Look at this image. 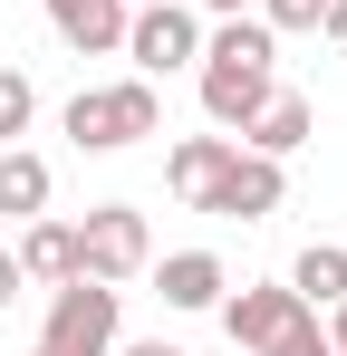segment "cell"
Returning <instances> with one entry per match:
<instances>
[{
	"mask_svg": "<svg viewBox=\"0 0 347 356\" xmlns=\"http://www.w3.org/2000/svg\"><path fill=\"white\" fill-rule=\"evenodd\" d=\"M193 67H203V116H213V125H251V106L280 87V29L231 10L222 29L203 39V58H193Z\"/></svg>",
	"mask_w": 347,
	"mask_h": 356,
	"instance_id": "6da1fadb",
	"label": "cell"
},
{
	"mask_svg": "<svg viewBox=\"0 0 347 356\" xmlns=\"http://www.w3.org/2000/svg\"><path fill=\"white\" fill-rule=\"evenodd\" d=\"M155 125H164V97H155V77H125V87H77V97H68V145H77V154L145 145Z\"/></svg>",
	"mask_w": 347,
	"mask_h": 356,
	"instance_id": "7a4b0ae2",
	"label": "cell"
},
{
	"mask_svg": "<svg viewBox=\"0 0 347 356\" xmlns=\"http://www.w3.org/2000/svg\"><path fill=\"white\" fill-rule=\"evenodd\" d=\"M116 318H125V308H116V289L77 270V280H58L39 347H49V356H107V347H116Z\"/></svg>",
	"mask_w": 347,
	"mask_h": 356,
	"instance_id": "3957f363",
	"label": "cell"
},
{
	"mask_svg": "<svg viewBox=\"0 0 347 356\" xmlns=\"http://www.w3.org/2000/svg\"><path fill=\"white\" fill-rule=\"evenodd\" d=\"M145 260H155V232H145L135 202H97V212L77 222V270H87V280L116 289V280H135Z\"/></svg>",
	"mask_w": 347,
	"mask_h": 356,
	"instance_id": "277c9868",
	"label": "cell"
},
{
	"mask_svg": "<svg viewBox=\"0 0 347 356\" xmlns=\"http://www.w3.org/2000/svg\"><path fill=\"white\" fill-rule=\"evenodd\" d=\"M125 58L135 77H174V67L203 58V19L183 10V0H145V10H125Z\"/></svg>",
	"mask_w": 347,
	"mask_h": 356,
	"instance_id": "5b68a950",
	"label": "cell"
},
{
	"mask_svg": "<svg viewBox=\"0 0 347 356\" xmlns=\"http://www.w3.org/2000/svg\"><path fill=\"white\" fill-rule=\"evenodd\" d=\"M280 164L270 154H251V145H231V164H222V183L203 193V212H222V222H270L280 212Z\"/></svg>",
	"mask_w": 347,
	"mask_h": 356,
	"instance_id": "8992f818",
	"label": "cell"
},
{
	"mask_svg": "<svg viewBox=\"0 0 347 356\" xmlns=\"http://www.w3.org/2000/svg\"><path fill=\"white\" fill-rule=\"evenodd\" d=\"M309 135H318V106H309V97H289V87H270V97L251 106V125H241V145H251V154H270V164L299 154Z\"/></svg>",
	"mask_w": 347,
	"mask_h": 356,
	"instance_id": "52a82bcc",
	"label": "cell"
},
{
	"mask_svg": "<svg viewBox=\"0 0 347 356\" xmlns=\"http://www.w3.org/2000/svg\"><path fill=\"white\" fill-rule=\"evenodd\" d=\"M289 318H299V289H231V298H222V337H231V347H251V356L270 347Z\"/></svg>",
	"mask_w": 347,
	"mask_h": 356,
	"instance_id": "ba28073f",
	"label": "cell"
},
{
	"mask_svg": "<svg viewBox=\"0 0 347 356\" xmlns=\"http://www.w3.org/2000/svg\"><path fill=\"white\" fill-rule=\"evenodd\" d=\"M49 29L77 58H107V49H125V0H49Z\"/></svg>",
	"mask_w": 347,
	"mask_h": 356,
	"instance_id": "9c48e42d",
	"label": "cell"
},
{
	"mask_svg": "<svg viewBox=\"0 0 347 356\" xmlns=\"http://www.w3.org/2000/svg\"><path fill=\"white\" fill-rule=\"evenodd\" d=\"M222 164H231V135H183V145L164 154V193H174V202H193V212H203V193L222 183Z\"/></svg>",
	"mask_w": 347,
	"mask_h": 356,
	"instance_id": "30bf717a",
	"label": "cell"
},
{
	"mask_svg": "<svg viewBox=\"0 0 347 356\" xmlns=\"http://www.w3.org/2000/svg\"><path fill=\"white\" fill-rule=\"evenodd\" d=\"M10 260H20V280H77V222H49V212H29V232H20V250H10Z\"/></svg>",
	"mask_w": 347,
	"mask_h": 356,
	"instance_id": "8fae6325",
	"label": "cell"
},
{
	"mask_svg": "<svg viewBox=\"0 0 347 356\" xmlns=\"http://www.w3.org/2000/svg\"><path fill=\"white\" fill-rule=\"evenodd\" d=\"M155 280H164V308H222V289H231L213 250H174Z\"/></svg>",
	"mask_w": 347,
	"mask_h": 356,
	"instance_id": "7c38bea8",
	"label": "cell"
},
{
	"mask_svg": "<svg viewBox=\"0 0 347 356\" xmlns=\"http://www.w3.org/2000/svg\"><path fill=\"white\" fill-rule=\"evenodd\" d=\"M0 212H10V222L49 212V154H29V145H0Z\"/></svg>",
	"mask_w": 347,
	"mask_h": 356,
	"instance_id": "4fadbf2b",
	"label": "cell"
},
{
	"mask_svg": "<svg viewBox=\"0 0 347 356\" xmlns=\"http://www.w3.org/2000/svg\"><path fill=\"white\" fill-rule=\"evenodd\" d=\"M289 289H299V308H338V298H347V250H338V241H309L299 270H289Z\"/></svg>",
	"mask_w": 347,
	"mask_h": 356,
	"instance_id": "5bb4252c",
	"label": "cell"
},
{
	"mask_svg": "<svg viewBox=\"0 0 347 356\" xmlns=\"http://www.w3.org/2000/svg\"><path fill=\"white\" fill-rule=\"evenodd\" d=\"M29 116H39V87H29L20 67H0V145H10V135H29Z\"/></svg>",
	"mask_w": 347,
	"mask_h": 356,
	"instance_id": "9a60e30c",
	"label": "cell"
},
{
	"mask_svg": "<svg viewBox=\"0 0 347 356\" xmlns=\"http://www.w3.org/2000/svg\"><path fill=\"white\" fill-rule=\"evenodd\" d=\"M261 356H338V347H328V327H318V308H299V318H289V327H280V337H270Z\"/></svg>",
	"mask_w": 347,
	"mask_h": 356,
	"instance_id": "2e32d148",
	"label": "cell"
},
{
	"mask_svg": "<svg viewBox=\"0 0 347 356\" xmlns=\"http://www.w3.org/2000/svg\"><path fill=\"white\" fill-rule=\"evenodd\" d=\"M261 19H270V29H318L328 0H261Z\"/></svg>",
	"mask_w": 347,
	"mask_h": 356,
	"instance_id": "e0dca14e",
	"label": "cell"
},
{
	"mask_svg": "<svg viewBox=\"0 0 347 356\" xmlns=\"http://www.w3.org/2000/svg\"><path fill=\"white\" fill-rule=\"evenodd\" d=\"M318 29H328V49L347 58V0H328V19H318Z\"/></svg>",
	"mask_w": 347,
	"mask_h": 356,
	"instance_id": "ac0fdd59",
	"label": "cell"
},
{
	"mask_svg": "<svg viewBox=\"0 0 347 356\" xmlns=\"http://www.w3.org/2000/svg\"><path fill=\"white\" fill-rule=\"evenodd\" d=\"M10 298H20V260L0 250V308H10Z\"/></svg>",
	"mask_w": 347,
	"mask_h": 356,
	"instance_id": "d6986e66",
	"label": "cell"
},
{
	"mask_svg": "<svg viewBox=\"0 0 347 356\" xmlns=\"http://www.w3.org/2000/svg\"><path fill=\"white\" fill-rule=\"evenodd\" d=\"M125 356H183V347H164V337H135V347H125Z\"/></svg>",
	"mask_w": 347,
	"mask_h": 356,
	"instance_id": "ffe728a7",
	"label": "cell"
},
{
	"mask_svg": "<svg viewBox=\"0 0 347 356\" xmlns=\"http://www.w3.org/2000/svg\"><path fill=\"white\" fill-rule=\"evenodd\" d=\"M328 347H338V356H347V298H338V318H328Z\"/></svg>",
	"mask_w": 347,
	"mask_h": 356,
	"instance_id": "44dd1931",
	"label": "cell"
},
{
	"mask_svg": "<svg viewBox=\"0 0 347 356\" xmlns=\"http://www.w3.org/2000/svg\"><path fill=\"white\" fill-rule=\"evenodd\" d=\"M193 10H213V19H231V10H251V0H193Z\"/></svg>",
	"mask_w": 347,
	"mask_h": 356,
	"instance_id": "7402d4cb",
	"label": "cell"
},
{
	"mask_svg": "<svg viewBox=\"0 0 347 356\" xmlns=\"http://www.w3.org/2000/svg\"><path fill=\"white\" fill-rule=\"evenodd\" d=\"M125 10H145V0H125Z\"/></svg>",
	"mask_w": 347,
	"mask_h": 356,
	"instance_id": "603a6c76",
	"label": "cell"
},
{
	"mask_svg": "<svg viewBox=\"0 0 347 356\" xmlns=\"http://www.w3.org/2000/svg\"><path fill=\"white\" fill-rule=\"evenodd\" d=\"M39 356H49V347H39Z\"/></svg>",
	"mask_w": 347,
	"mask_h": 356,
	"instance_id": "cb8c5ba5",
	"label": "cell"
}]
</instances>
